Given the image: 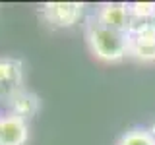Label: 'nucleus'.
I'll return each mask as SVG.
<instances>
[{"label":"nucleus","mask_w":155,"mask_h":145,"mask_svg":"<svg viewBox=\"0 0 155 145\" xmlns=\"http://www.w3.org/2000/svg\"><path fill=\"white\" fill-rule=\"evenodd\" d=\"M85 4L81 2H45L39 12L52 27H74L84 16Z\"/></svg>","instance_id":"obj_3"},{"label":"nucleus","mask_w":155,"mask_h":145,"mask_svg":"<svg viewBox=\"0 0 155 145\" xmlns=\"http://www.w3.org/2000/svg\"><path fill=\"white\" fill-rule=\"evenodd\" d=\"M0 120H2V116H0Z\"/></svg>","instance_id":"obj_11"},{"label":"nucleus","mask_w":155,"mask_h":145,"mask_svg":"<svg viewBox=\"0 0 155 145\" xmlns=\"http://www.w3.org/2000/svg\"><path fill=\"white\" fill-rule=\"evenodd\" d=\"M85 41L91 54L101 62H120L130 56V37L101 25L91 16L85 23Z\"/></svg>","instance_id":"obj_1"},{"label":"nucleus","mask_w":155,"mask_h":145,"mask_svg":"<svg viewBox=\"0 0 155 145\" xmlns=\"http://www.w3.org/2000/svg\"><path fill=\"white\" fill-rule=\"evenodd\" d=\"M23 87V62L14 56H0V101L12 99Z\"/></svg>","instance_id":"obj_4"},{"label":"nucleus","mask_w":155,"mask_h":145,"mask_svg":"<svg viewBox=\"0 0 155 145\" xmlns=\"http://www.w3.org/2000/svg\"><path fill=\"white\" fill-rule=\"evenodd\" d=\"M93 18L101 25L114 29V31H120V33H126V35L130 33V27H132V16H130L128 4H122V2L99 4Z\"/></svg>","instance_id":"obj_5"},{"label":"nucleus","mask_w":155,"mask_h":145,"mask_svg":"<svg viewBox=\"0 0 155 145\" xmlns=\"http://www.w3.org/2000/svg\"><path fill=\"white\" fill-rule=\"evenodd\" d=\"M29 141L27 120L16 114H4L0 120V145H25Z\"/></svg>","instance_id":"obj_6"},{"label":"nucleus","mask_w":155,"mask_h":145,"mask_svg":"<svg viewBox=\"0 0 155 145\" xmlns=\"http://www.w3.org/2000/svg\"><path fill=\"white\" fill-rule=\"evenodd\" d=\"M8 108H10V114H16L23 120H29L33 116H37L39 108H41V99L33 91L21 89L8 101Z\"/></svg>","instance_id":"obj_7"},{"label":"nucleus","mask_w":155,"mask_h":145,"mask_svg":"<svg viewBox=\"0 0 155 145\" xmlns=\"http://www.w3.org/2000/svg\"><path fill=\"white\" fill-rule=\"evenodd\" d=\"M130 56L142 62H155V21H134L130 27Z\"/></svg>","instance_id":"obj_2"},{"label":"nucleus","mask_w":155,"mask_h":145,"mask_svg":"<svg viewBox=\"0 0 155 145\" xmlns=\"http://www.w3.org/2000/svg\"><path fill=\"white\" fill-rule=\"evenodd\" d=\"M149 132H151V135H153V141H155V122L149 126Z\"/></svg>","instance_id":"obj_10"},{"label":"nucleus","mask_w":155,"mask_h":145,"mask_svg":"<svg viewBox=\"0 0 155 145\" xmlns=\"http://www.w3.org/2000/svg\"><path fill=\"white\" fill-rule=\"evenodd\" d=\"M128 10L134 21H155V2H132Z\"/></svg>","instance_id":"obj_9"},{"label":"nucleus","mask_w":155,"mask_h":145,"mask_svg":"<svg viewBox=\"0 0 155 145\" xmlns=\"http://www.w3.org/2000/svg\"><path fill=\"white\" fill-rule=\"evenodd\" d=\"M116 145H155L153 135L149 132V128H142V126H136L130 128L118 137Z\"/></svg>","instance_id":"obj_8"}]
</instances>
